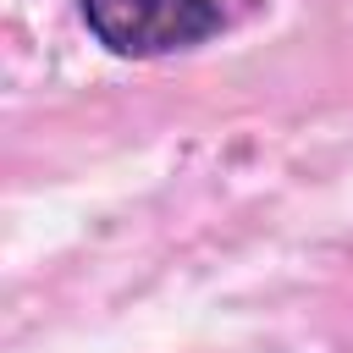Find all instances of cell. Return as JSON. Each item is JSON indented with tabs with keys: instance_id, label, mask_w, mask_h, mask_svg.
<instances>
[{
	"instance_id": "cell-1",
	"label": "cell",
	"mask_w": 353,
	"mask_h": 353,
	"mask_svg": "<svg viewBox=\"0 0 353 353\" xmlns=\"http://www.w3.org/2000/svg\"><path fill=\"white\" fill-rule=\"evenodd\" d=\"M88 33L127 61H154L204 44L221 28L215 0H77Z\"/></svg>"
}]
</instances>
